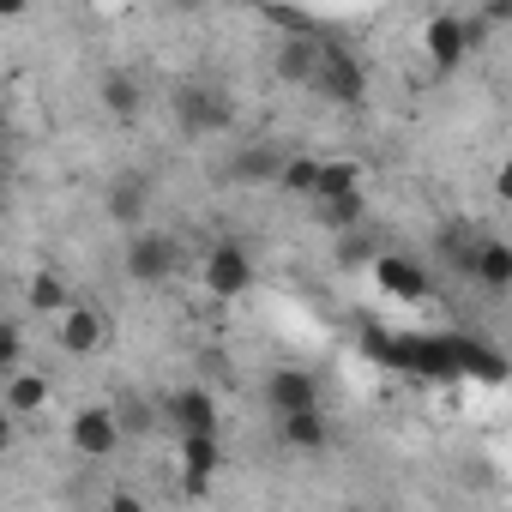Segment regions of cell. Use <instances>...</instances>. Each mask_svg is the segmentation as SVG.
I'll list each match as a JSON object with an SVG mask.
<instances>
[{
    "instance_id": "6da1fadb",
    "label": "cell",
    "mask_w": 512,
    "mask_h": 512,
    "mask_svg": "<svg viewBox=\"0 0 512 512\" xmlns=\"http://www.w3.org/2000/svg\"><path fill=\"white\" fill-rule=\"evenodd\" d=\"M308 91H320V97L338 103V109L368 103V67H362V55H356V49H338V43H320V67H314Z\"/></svg>"
},
{
    "instance_id": "7a4b0ae2",
    "label": "cell",
    "mask_w": 512,
    "mask_h": 512,
    "mask_svg": "<svg viewBox=\"0 0 512 512\" xmlns=\"http://www.w3.org/2000/svg\"><path fill=\"white\" fill-rule=\"evenodd\" d=\"M175 121H181V133H187V139H217V133H229L235 103H229V91H223V85L193 79V85H181V91H175Z\"/></svg>"
},
{
    "instance_id": "3957f363",
    "label": "cell",
    "mask_w": 512,
    "mask_h": 512,
    "mask_svg": "<svg viewBox=\"0 0 512 512\" xmlns=\"http://www.w3.org/2000/svg\"><path fill=\"white\" fill-rule=\"evenodd\" d=\"M175 266H181V241L163 235V229H139V235H127V247H121V272H127L133 284H169Z\"/></svg>"
},
{
    "instance_id": "277c9868",
    "label": "cell",
    "mask_w": 512,
    "mask_h": 512,
    "mask_svg": "<svg viewBox=\"0 0 512 512\" xmlns=\"http://www.w3.org/2000/svg\"><path fill=\"white\" fill-rule=\"evenodd\" d=\"M157 416L169 422V434H175V440H193V434H223V410H217V398H211L205 386H175V392L157 404Z\"/></svg>"
},
{
    "instance_id": "5b68a950",
    "label": "cell",
    "mask_w": 512,
    "mask_h": 512,
    "mask_svg": "<svg viewBox=\"0 0 512 512\" xmlns=\"http://www.w3.org/2000/svg\"><path fill=\"white\" fill-rule=\"evenodd\" d=\"M205 290H211V296H247V290H253V253H247L235 235H223V241L205 253Z\"/></svg>"
},
{
    "instance_id": "8992f818",
    "label": "cell",
    "mask_w": 512,
    "mask_h": 512,
    "mask_svg": "<svg viewBox=\"0 0 512 512\" xmlns=\"http://www.w3.org/2000/svg\"><path fill=\"white\" fill-rule=\"evenodd\" d=\"M67 440H73L79 458H115V452H121V428H115L109 404H85V410H73Z\"/></svg>"
},
{
    "instance_id": "52a82bcc",
    "label": "cell",
    "mask_w": 512,
    "mask_h": 512,
    "mask_svg": "<svg viewBox=\"0 0 512 512\" xmlns=\"http://www.w3.org/2000/svg\"><path fill=\"white\" fill-rule=\"evenodd\" d=\"M284 145H272V139H253V145H235L229 151V163H223V175L235 181V187H272L278 181V169H284Z\"/></svg>"
},
{
    "instance_id": "ba28073f",
    "label": "cell",
    "mask_w": 512,
    "mask_h": 512,
    "mask_svg": "<svg viewBox=\"0 0 512 512\" xmlns=\"http://www.w3.org/2000/svg\"><path fill=\"white\" fill-rule=\"evenodd\" d=\"M374 284L386 296H398V302H422L434 278H428V266L416 260V253H374Z\"/></svg>"
},
{
    "instance_id": "9c48e42d",
    "label": "cell",
    "mask_w": 512,
    "mask_h": 512,
    "mask_svg": "<svg viewBox=\"0 0 512 512\" xmlns=\"http://www.w3.org/2000/svg\"><path fill=\"white\" fill-rule=\"evenodd\" d=\"M422 49H428V67L440 73V79H452L458 67H464V19L458 13H434L428 25H422Z\"/></svg>"
},
{
    "instance_id": "30bf717a",
    "label": "cell",
    "mask_w": 512,
    "mask_h": 512,
    "mask_svg": "<svg viewBox=\"0 0 512 512\" xmlns=\"http://www.w3.org/2000/svg\"><path fill=\"white\" fill-rule=\"evenodd\" d=\"M266 404H272V416L320 410V374H308V368H272L266 374Z\"/></svg>"
},
{
    "instance_id": "8fae6325",
    "label": "cell",
    "mask_w": 512,
    "mask_h": 512,
    "mask_svg": "<svg viewBox=\"0 0 512 512\" xmlns=\"http://www.w3.org/2000/svg\"><path fill=\"white\" fill-rule=\"evenodd\" d=\"M103 211H109V223H115V229L139 235V229H145V211H151V181H145V175H115V181H109Z\"/></svg>"
},
{
    "instance_id": "7c38bea8",
    "label": "cell",
    "mask_w": 512,
    "mask_h": 512,
    "mask_svg": "<svg viewBox=\"0 0 512 512\" xmlns=\"http://www.w3.org/2000/svg\"><path fill=\"white\" fill-rule=\"evenodd\" d=\"M175 458H181V482H187V494H205V488H211V476L223 470V434L175 440Z\"/></svg>"
},
{
    "instance_id": "4fadbf2b",
    "label": "cell",
    "mask_w": 512,
    "mask_h": 512,
    "mask_svg": "<svg viewBox=\"0 0 512 512\" xmlns=\"http://www.w3.org/2000/svg\"><path fill=\"white\" fill-rule=\"evenodd\" d=\"M103 338H109V326H103V314L85 308V302H73V308L61 314V326H55V344H61L67 356H97Z\"/></svg>"
},
{
    "instance_id": "5bb4252c",
    "label": "cell",
    "mask_w": 512,
    "mask_h": 512,
    "mask_svg": "<svg viewBox=\"0 0 512 512\" xmlns=\"http://www.w3.org/2000/svg\"><path fill=\"white\" fill-rule=\"evenodd\" d=\"M470 278H476L488 296H506V290H512V247L494 241V235H482V241H476V260H470Z\"/></svg>"
},
{
    "instance_id": "9a60e30c",
    "label": "cell",
    "mask_w": 512,
    "mask_h": 512,
    "mask_svg": "<svg viewBox=\"0 0 512 512\" xmlns=\"http://www.w3.org/2000/svg\"><path fill=\"white\" fill-rule=\"evenodd\" d=\"M109 416H115V428H121V440H145V434H157V404L139 392V386H121L115 392V404H109Z\"/></svg>"
},
{
    "instance_id": "2e32d148",
    "label": "cell",
    "mask_w": 512,
    "mask_h": 512,
    "mask_svg": "<svg viewBox=\"0 0 512 512\" xmlns=\"http://www.w3.org/2000/svg\"><path fill=\"white\" fill-rule=\"evenodd\" d=\"M278 440L290 452H326L332 446V422H326V410H296V416H278Z\"/></svg>"
},
{
    "instance_id": "e0dca14e",
    "label": "cell",
    "mask_w": 512,
    "mask_h": 512,
    "mask_svg": "<svg viewBox=\"0 0 512 512\" xmlns=\"http://www.w3.org/2000/svg\"><path fill=\"white\" fill-rule=\"evenodd\" d=\"M320 43H326V37H290V43H278L272 73H278L284 85H308L314 67H320Z\"/></svg>"
},
{
    "instance_id": "ac0fdd59",
    "label": "cell",
    "mask_w": 512,
    "mask_h": 512,
    "mask_svg": "<svg viewBox=\"0 0 512 512\" xmlns=\"http://www.w3.org/2000/svg\"><path fill=\"white\" fill-rule=\"evenodd\" d=\"M97 103H103V115H115V121H133V115L145 109V85H139L127 67H115V73H103V85H97Z\"/></svg>"
},
{
    "instance_id": "d6986e66",
    "label": "cell",
    "mask_w": 512,
    "mask_h": 512,
    "mask_svg": "<svg viewBox=\"0 0 512 512\" xmlns=\"http://www.w3.org/2000/svg\"><path fill=\"white\" fill-rule=\"evenodd\" d=\"M350 193H362V163H350V157H320L314 205H326V199H350Z\"/></svg>"
},
{
    "instance_id": "ffe728a7",
    "label": "cell",
    "mask_w": 512,
    "mask_h": 512,
    "mask_svg": "<svg viewBox=\"0 0 512 512\" xmlns=\"http://www.w3.org/2000/svg\"><path fill=\"white\" fill-rule=\"evenodd\" d=\"M25 302H31V314H67L73 308V290H67V278L61 272H31L25 278Z\"/></svg>"
},
{
    "instance_id": "44dd1931",
    "label": "cell",
    "mask_w": 512,
    "mask_h": 512,
    "mask_svg": "<svg viewBox=\"0 0 512 512\" xmlns=\"http://www.w3.org/2000/svg\"><path fill=\"white\" fill-rule=\"evenodd\" d=\"M314 217H320V229H332V235H356V229H368V193L326 199V205H314Z\"/></svg>"
},
{
    "instance_id": "7402d4cb",
    "label": "cell",
    "mask_w": 512,
    "mask_h": 512,
    "mask_svg": "<svg viewBox=\"0 0 512 512\" xmlns=\"http://www.w3.org/2000/svg\"><path fill=\"white\" fill-rule=\"evenodd\" d=\"M314 181H320V157H308V151H290L272 187H278V193H290V199H314Z\"/></svg>"
},
{
    "instance_id": "603a6c76",
    "label": "cell",
    "mask_w": 512,
    "mask_h": 512,
    "mask_svg": "<svg viewBox=\"0 0 512 512\" xmlns=\"http://www.w3.org/2000/svg\"><path fill=\"white\" fill-rule=\"evenodd\" d=\"M49 392H55L49 374H13V380H7V410H13V416H37V410L49 404Z\"/></svg>"
},
{
    "instance_id": "cb8c5ba5",
    "label": "cell",
    "mask_w": 512,
    "mask_h": 512,
    "mask_svg": "<svg viewBox=\"0 0 512 512\" xmlns=\"http://www.w3.org/2000/svg\"><path fill=\"white\" fill-rule=\"evenodd\" d=\"M476 241H482V235H470L464 223H446V229H440V253H446V266H452V272H464V278H470Z\"/></svg>"
},
{
    "instance_id": "d4e9b609",
    "label": "cell",
    "mask_w": 512,
    "mask_h": 512,
    "mask_svg": "<svg viewBox=\"0 0 512 512\" xmlns=\"http://www.w3.org/2000/svg\"><path fill=\"white\" fill-rule=\"evenodd\" d=\"M260 19H266L272 31H284V43H290V37H320V19H314V13H296V7H266Z\"/></svg>"
},
{
    "instance_id": "484cf974",
    "label": "cell",
    "mask_w": 512,
    "mask_h": 512,
    "mask_svg": "<svg viewBox=\"0 0 512 512\" xmlns=\"http://www.w3.org/2000/svg\"><path fill=\"white\" fill-rule=\"evenodd\" d=\"M19 362H25V332L19 320H0V374H19Z\"/></svg>"
},
{
    "instance_id": "4316f807",
    "label": "cell",
    "mask_w": 512,
    "mask_h": 512,
    "mask_svg": "<svg viewBox=\"0 0 512 512\" xmlns=\"http://www.w3.org/2000/svg\"><path fill=\"white\" fill-rule=\"evenodd\" d=\"M338 253H344V266H362V260L374 266V235H368V229H356V235H344V247H338Z\"/></svg>"
},
{
    "instance_id": "83f0119b",
    "label": "cell",
    "mask_w": 512,
    "mask_h": 512,
    "mask_svg": "<svg viewBox=\"0 0 512 512\" xmlns=\"http://www.w3.org/2000/svg\"><path fill=\"white\" fill-rule=\"evenodd\" d=\"M103 512H145V500H139V494H127V488H115Z\"/></svg>"
},
{
    "instance_id": "f1b7e54d",
    "label": "cell",
    "mask_w": 512,
    "mask_h": 512,
    "mask_svg": "<svg viewBox=\"0 0 512 512\" xmlns=\"http://www.w3.org/2000/svg\"><path fill=\"white\" fill-rule=\"evenodd\" d=\"M0 452H13V422L0 416Z\"/></svg>"
},
{
    "instance_id": "f546056e",
    "label": "cell",
    "mask_w": 512,
    "mask_h": 512,
    "mask_svg": "<svg viewBox=\"0 0 512 512\" xmlns=\"http://www.w3.org/2000/svg\"><path fill=\"white\" fill-rule=\"evenodd\" d=\"M0 205H7V157H0Z\"/></svg>"
}]
</instances>
